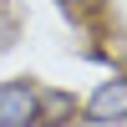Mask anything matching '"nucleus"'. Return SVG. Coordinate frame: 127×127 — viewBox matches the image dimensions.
<instances>
[{"instance_id": "obj_3", "label": "nucleus", "mask_w": 127, "mask_h": 127, "mask_svg": "<svg viewBox=\"0 0 127 127\" xmlns=\"http://www.w3.org/2000/svg\"><path fill=\"white\" fill-rule=\"evenodd\" d=\"M76 122H81V92H71V87L36 92V127H76Z\"/></svg>"}, {"instance_id": "obj_4", "label": "nucleus", "mask_w": 127, "mask_h": 127, "mask_svg": "<svg viewBox=\"0 0 127 127\" xmlns=\"http://www.w3.org/2000/svg\"><path fill=\"white\" fill-rule=\"evenodd\" d=\"M61 15H87V10H97V0H56Z\"/></svg>"}, {"instance_id": "obj_1", "label": "nucleus", "mask_w": 127, "mask_h": 127, "mask_svg": "<svg viewBox=\"0 0 127 127\" xmlns=\"http://www.w3.org/2000/svg\"><path fill=\"white\" fill-rule=\"evenodd\" d=\"M81 122L87 127H127V66H112L81 97Z\"/></svg>"}, {"instance_id": "obj_2", "label": "nucleus", "mask_w": 127, "mask_h": 127, "mask_svg": "<svg viewBox=\"0 0 127 127\" xmlns=\"http://www.w3.org/2000/svg\"><path fill=\"white\" fill-rule=\"evenodd\" d=\"M36 76H5L0 81V127H36Z\"/></svg>"}]
</instances>
